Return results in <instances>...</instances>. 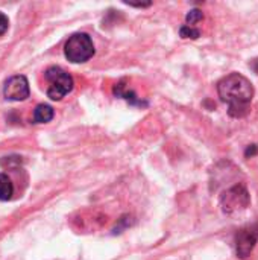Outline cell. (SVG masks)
Instances as JSON below:
<instances>
[{"mask_svg": "<svg viewBox=\"0 0 258 260\" xmlns=\"http://www.w3.org/2000/svg\"><path fill=\"white\" fill-rule=\"evenodd\" d=\"M219 98L228 104V114L231 117H245L249 113V105L254 98L252 82L240 75L231 73L217 82Z\"/></svg>", "mask_w": 258, "mask_h": 260, "instance_id": "obj_1", "label": "cell"}, {"mask_svg": "<svg viewBox=\"0 0 258 260\" xmlns=\"http://www.w3.org/2000/svg\"><path fill=\"white\" fill-rule=\"evenodd\" d=\"M64 55L75 64L85 62L94 55V44L87 34H75L67 40L64 46Z\"/></svg>", "mask_w": 258, "mask_h": 260, "instance_id": "obj_2", "label": "cell"}, {"mask_svg": "<svg viewBox=\"0 0 258 260\" xmlns=\"http://www.w3.org/2000/svg\"><path fill=\"white\" fill-rule=\"evenodd\" d=\"M44 76L50 82V87L47 88V96L52 101H61L65 94H68L73 90V85H75L73 78L58 66L49 67Z\"/></svg>", "mask_w": 258, "mask_h": 260, "instance_id": "obj_3", "label": "cell"}, {"mask_svg": "<svg viewBox=\"0 0 258 260\" xmlns=\"http://www.w3.org/2000/svg\"><path fill=\"white\" fill-rule=\"evenodd\" d=\"M251 203V197L248 189L243 184H237L224 192L220 197V207L227 215H234L243 212Z\"/></svg>", "mask_w": 258, "mask_h": 260, "instance_id": "obj_4", "label": "cell"}, {"mask_svg": "<svg viewBox=\"0 0 258 260\" xmlns=\"http://www.w3.org/2000/svg\"><path fill=\"white\" fill-rule=\"evenodd\" d=\"M29 82L26 79V76L23 75H15L12 78H9L6 82H5V87H3V94L8 101H24L29 98Z\"/></svg>", "mask_w": 258, "mask_h": 260, "instance_id": "obj_5", "label": "cell"}, {"mask_svg": "<svg viewBox=\"0 0 258 260\" xmlns=\"http://www.w3.org/2000/svg\"><path fill=\"white\" fill-rule=\"evenodd\" d=\"M258 241V225L242 229L236 236V253L240 259L248 257Z\"/></svg>", "mask_w": 258, "mask_h": 260, "instance_id": "obj_6", "label": "cell"}, {"mask_svg": "<svg viewBox=\"0 0 258 260\" xmlns=\"http://www.w3.org/2000/svg\"><path fill=\"white\" fill-rule=\"evenodd\" d=\"M55 116V111L50 105H46V104H40L36 105L35 111H33V120L35 123H47L53 119Z\"/></svg>", "mask_w": 258, "mask_h": 260, "instance_id": "obj_7", "label": "cell"}, {"mask_svg": "<svg viewBox=\"0 0 258 260\" xmlns=\"http://www.w3.org/2000/svg\"><path fill=\"white\" fill-rule=\"evenodd\" d=\"M114 94L119 96V98H123V99L128 101L129 104H134V105H146V104H143V102L135 96V93H134L132 90H128V88L125 87L123 82H119V84L114 85Z\"/></svg>", "mask_w": 258, "mask_h": 260, "instance_id": "obj_8", "label": "cell"}, {"mask_svg": "<svg viewBox=\"0 0 258 260\" xmlns=\"http://www.w3.org/2000/svg\"><path fill=\"white\" fill-rule=\"evenodd\" d=\"M14 186L6 174H0V201H8L12 198Z\"/></svg>", "mask_w": 258, "mask_h": 260, "instance_id": "obj_9", "label": "cell"}, {"mask_svg": "<svg viewBox=\"0 0 258 260\" xmlns=\"http://www.w3.org/2000/svg\"><path fill=\"white\" fill-rule=\"evenodd\" d=\"M179 35H181L182 38H192V40H196V38H199V37H201V30H199V29H196V27H193V26H187V24H184V26L179 29Z\"/></svg>", "mask_w": 258, "mask_h": 260, "instance_id": "obj_10", "label": "cell"}, {"mask_svg": "<svg viewBox=\"0 0 258 260\" xmlns=\"http://www.w3.org/2000/svg\"><path fill=\"white\" fill-rule=\"evenodd\" d=\"M202 18H204L202 11H199V9H192V11H189V14H187V17H186V21H187V26H193L195 23L201 21Z\"/></svg>", "mask_w": 258, "mask_h": 260, "instance_id": "obj_11", "label": "cell"}, {"mask_svg": "<svg viewBox=\"0 0 258 260\" xmlns=\"http://www.w3.org/2000/svg\"><path fill=\"white\" fill-rule=\"evenodd\" d=\"M8 27H9V20L3 12H0V35H3L8 30Z\"/></svg>", "mask_w": 258, "mask_h": 260, "instance_id": "obj_12", "label": "cell"}, {"mask_svg": "<svg viewBox=\"0 0 258 260\" xmlns=\"http://www.w3.org/2000/svg\"><path fill=\"white\" fill-rule=\"evenodd\" d=\"M255 152H257V146H255V145H252V146H249V148L246 149V155H249V154L254 155Z\"/></svg>", "mask_w": 258, "mask_h": 260, "instance_id": "obj_13", "label": "cell"}, {"mask_svg": "<svg viewBox=\"0 0 258 260\" xmlns=\"http://www.w3.org/2000/svg\"><path fill=\"white\" fill-rule=\"evenodd\" d=\"M251 67H252V70H254L255 73H258V58L257 59H254V61L251 62Z\"/></svg>", "mask_w": 258, "mask_h": 260, "instance_id": "obj_14", "label": "cell"}]
</instances>
